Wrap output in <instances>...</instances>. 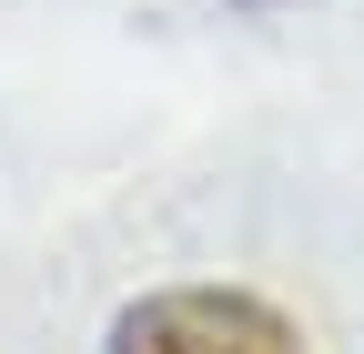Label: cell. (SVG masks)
<instances>
[{
	"label": "cell",
	"instance_id": "6da1fadb",
	"mask_svg": "<svg viewBox=\"0 0 364 354\" xmlns=\"http://www.w3.org/2000/svg\"><path fill=\"white\" fill-rule=\"evenodd\" d=\"M112 354H304V334L253 294H223V284H182L152 294L112 324Z\"/></svg>",
	"mask_w": 364,
	"mask_h": 354
}]
</instances>
